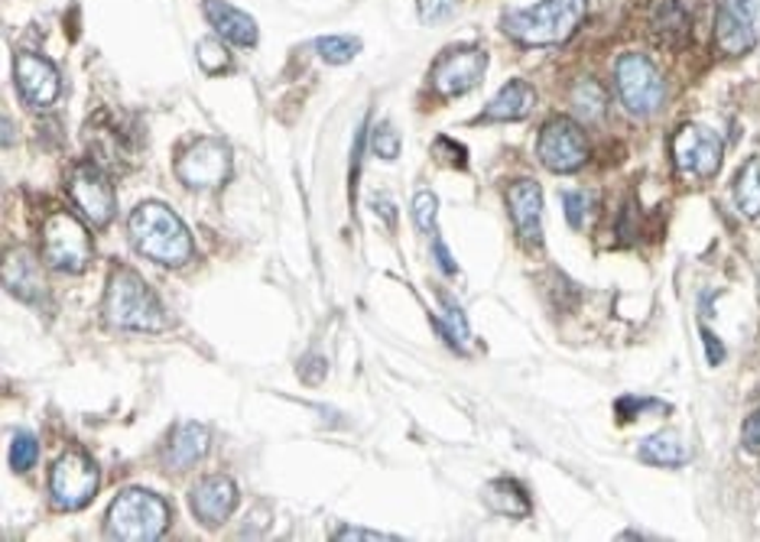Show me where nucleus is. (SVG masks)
<instances>
[{"instance_id":"1","label":"nucleus","mask_w":760,"mask_h":542,"mask_svg":"<svg viewBox=\"0 0 760 542\" xmlns=\"http://www.w3.org/2000/svg\"><path fill=\"white\" fill-rule=\"evenodd\" d=\"M127 228H130V241L137 247V253H143L146 260H153L160 267L189 263L192 235L173 208H166L160 202H143L133 208Z\"/></svg>"},{"instance_id":"2","label":"nucleus","mask_w":760,"mask_h":542,"mask_svg":"<svg viewBox=\"0 0 760 542\" xmlns=\"http://www.w3.org/2000/svg\"><path fill=\"white\" fill-rule=\"evenodd\" d=\"M585 20V0H540L504 13V33L523 46H560Z\"/></svg>"},{"instance_id":"3","label":"nucleus","mask_w":760,"mask_h":542,"mask_svg":"<svg viewBox=\"0 0 760 542\" xmlns=\"http://www.w3.org/2000/svg\"><path fill=\"white\" fill-rule=\"evenodd\" d=\"M105 315L111 325L127 328V332H163L166 315L163 302L156 293L143 283V277L130 267H115L108 277V293H105Z\"/></svg>"},{"instance_id":"4","label":"nucleus","mask_w":760,"mask_h":542,"mask_svg":"<svg viewBox=\"0 0 760 542\" xmlns=\"http://www.w3.org/2000/svg\"><path fill=\"white\" fill-rule=\"evenodd\" d=\"M170 527V507L163 497L143 487H130L108 507V533L121 542H153Z\"/></svg>"},{"instance_id":"5","label":"nucleus","mask_w":760,"mask_h":542,"mask_svg":"<svg viewBox=\"0 0 760 542\" xmlns=\"http://www.w3.org/2000/svg\"><path fill=\"white\" fill-rule=\"evenodd\" d=\"M615 82H618V95L621 105L628 108V115L647 118L653 111H660L663 98H666V85L663 75L656 72V65L640 56V53H628L615 65Z\"/></svg>"},{"instance_id":"6","label":"nucleus","mask_w":760,"mask_h":542,"mask_svg":"<svg viewBox=\"0 0 760 542\" xmlns=\"http://www.w3.org/2000/svg\"><path fill=\"white\" fill-rule=\"evenodd\" d=\"M43 260L53 270L82 273L88 267V260H91V235H88V228L68 212L53 215L46 221V228H43Z\"/></svg>"},{"instance_id":"7","label":"nucleus","mask_w":760,"mask_h":542,"mask_svg":"<svg viewBox=\"0 0 760 542\" xmlns=\"http://www.w3.org/2000/svg\"><path fill=\"white\" fill-rule=\"evenodd\" d=\"M101 484V471L91 462V455L72 448L63 458H56L53 475H50V490H53V503L59 510H82L85 503L95 500Z\"/></svg>"},{"instance_id":"8","label":"nucleus","mask_w":760,"mask_h":542,"mask_svg":"<svg viewBox=\"0 0 760 542\" xmlns=\"http://www.w3.org/2000/svg\"><path fill=\"white\" fill-rule=\"evenodd\" d=\"M721 156H725V143L715 130L698 127V123H686L676 130L673 137V160L676 170L690 180H712L721 170Z\"/></svg>"},{"instance_id":"9","label":"nucleus","mask_w":760,"mask_h":542,"mask_svg":"<svg viewBox=\"0 0 760 542\" xmlns=\"http://www.w3.org/2000/svg\"><path fill=\"white\" fill-rule=\"evenodd\" d=\"M536 156L550 173H575L588 160V140L569 118H553L543 123L536 140Z\"/></svg>"},{"instance_id":"10","label":"nucleus","mask_w":760,"mask_h":542,"mask_svg":"<svg viewBox=\"0 0 760 542\" xmlns=\"http://www.w3.org/2000/svg\"><path fill=\"white\" fill-rule=\"evenodd\" d=\"M760 0H721L715 17V43L725 56H745L758 46Z\"/></svg>"},{"instance_id":"11","label":"nucleus","mask_w":760,"mask_h":542,"mask_svg":"<svg viewBox=\"0 0 760 542\" xmlns=\"http://www.w3.org/2000/svg\"><path fill=\"white\" fill-rule=\"evenodd\" d=\"M176 176L189 188H218L231 176V153L221 140L202 137L180 156Z\"/></svg>"},{"instance_id":"12","label":"nucleus","mask_w":760,"mask_h":542,"mask_svg":"<svg viewBox=\"0 0 760 542\" xmlns=\"http://www.w3.org/2000/svg\"><path fill=\"white\" fill-rule=\"evenodd\" d=\"M485 68H488L485 50L458 46V50H445L443 56L436 59V65H433L430 78H433V88L443 98H458V95L471 91L485 78Z\"/></svg>"},{"instance_id":"13","label":"nucleus","mask_w":760,"mask_h":542,"mask_svg":"<svg viewBox=\"0 0 760 542\" xmlns=\"http://www.w3.org/2000/svg\"><path fill=\"white\" fill-rule=\"evenodd\" d=\"M68 195L88 225L105 228L115 218V188L108 176L95 166H78L68 180Z\"/></svg>"},{"instance_id":"14","label":"nucleus","mask_w":760,"mask_h":542,"mask_svg":"<svg viewBox=\"0 0 760 542\" xmlns=\"http://www.w3.org/2000/svg\"><path fill=\"white\" fill-rule=\"evenodd\" d=\"M13 78H17L20 95L33 108H53L59 101L63 78H59V68L50 59H43L36 53H17V59H13Z\"/></svg>"},{"instance_id":"15","label":"nucleus","mask_w":760,"mask_h":542,"mask_svg":"<svg viewBox=\"0 0 760 542\" xmlns=\"http://www.w3.org/2000/svg\"><path fill=\"white\" fill-rule=\"evenodd\" d=\"M189 503L202 527H221L238 507V484L225 475H208L192 487Z\"/></svg>"},{"instance_id":"16","label":"nucleus","mask_w":760,"mask_h":542,"mask_svg":"<svg viewBox=\"0 0 760 542\" xmlns=\"http://www.w3.org/2000/svg\"><path fill=\"white\" fill-rule=\"evenodd\" d=\"M507 208L513 218V228L520 241L536 243L543 241V188L533 180H517L507 185Z\"/></svg>"},{"instance_id":"17","label":"nucleus","mask_w":760,"mask_h":542,"mask_svg":"<svg viewBox=\"0 0 760 542\" xmlns=\"http://www.w3.org/2000/svg\"><path fill=\"white\" fill-rule=\"evenodd\" d=\"M211 448V432L202 425V422H180L173 432H170V442H166V452H163V462L166 468L173 471H186L192 465H198Z\"/></svg>"},{"instance_id":"18","label":"nucleus","mask_w":760,"mask_h":542,"mask_svg":"<svg viewBox=\"0 0 760 542\" xmlns=\"http://www.w3.org/2000/svg\"><path fill=\"white\" fill-rule=\"evenodd\" d=\"M205 17L211 20L215 33L221 40H228L235 46H245V50L257 46V23L245 10H238V7H231L225 0H205Z\"/></svg>"},{"instance_id":"19","label":"nucleus","mask_w":760,"mask_h":542,"mask_svg":"<svg viewBox=\"0 0 760 542\" xmlns=\"http://www.w3.org/2000/svg\"><path fill=\"white\" fill-rule=\"evenodd\" d=\"M536 105V91L523 78H510L504 88L491 98L481 121H523Z\"/></svg>"},{"instance_id":"20","label":"nucleus","mask_w":760,"mask_h":542,"mask_svg":"<svg viewBox=\"0 0 760 542\" xmlns=\"http://www.w3.org/2000/svg\"><path fill=\"white\" fill-rule=\"evenodd\" d=\"M3 286H7L13 296H20V300L36 302L43 296V286H46V283H43L36 263L30 260V253L13 250V253L7 257V263H3Z\"/></svg>"},{"instance_id":"21","label":"nucleus","mask_w":760,"mask_h":542,"mask_svg":"<svg viewBox=\"0 0 760 542\" xmlns=\"http://www.w3.org/2000/svg\"><path fill=\"white\" fill-rule=\"evenodd\" d=\"M485 503L501 513V517H510V520H523L530 513V497L520 484L513 478H501V481H491L485 487Z\"/></svg>"},{"instance_id":"22","label":"nucleus","mask_w":760,"mask_h":542,"mask_svg":"<svg viewBox=\"0 0 760 542\" xmlns=\"http://www.w3.org/2000/svg\"><path fill=\"white\" fill-rule=\"evenodd\" d=\"M640 458L650 462V465H660V468H680V465H686L690 448H686V442L676 432H660V435L643 438Z\"/></svg>"},{"instance_id":"23","label":"nucleus","mask_w":760,"mask_h":542,"mask_svg":"<svg viewBox=\"0 0 760 542\" xmlns=\"http://www.w3.org/2000/svg\"><path fill=\"white\" fill-rule=\"evenodd\" d=\"M653 36L663 46H680L690 36V13L683 10L680 0H663L653 13Z\"/></svg>"},{"instance_id":"24","label":"nucleus","mask_w":760,"mask_h":542,"mask_svg":"<svg viewBox=\"0 0 760 542\" xmlns=\"http://www.w3.org/2000/svg\"><path fill=\"white\" fill-rule=\"evenodd\" d=\"M735 202L748 218H758L760 215V153H754L741 166V173L735 180Z\"/></svg>"},{"instance_id":"25","label":"nucleus","mask_w":760,"mask_h":542,"mask_svg":"<svg viewBox=\"0 0 760 542\" xmlns=\"http://www.w3.org/2000/svg\"><path fill=\"white\" fill-rule=\"evenodd\" d=\"M572 108H575V115L585 123L601 121V115L608 108V95H605V88L598 82L585 78V82H578L572 88Z\"/></svg>"},{"instance_id":"26","label":"nucleus","mask_w":760,"mask_h":542,"mask_svg":"<svg viewBox=\"0 0 760 542\" xmlns=\"http://www.w3.org/2000/svg\"><path fill=\"white\" fill-rule=\"evenodd\" d=\"M436 218H439V198H436L430 188L416 192V195H413V221H416V228H420L426 238H436V235H439Z\"/></svg>"},{"instance_id":"27","label":"nucleus","mask_w":760,"mask_h":542,"mask_svg":"<svg viewBox=\"0 0 760 542\" xmlns=\"http://www.w3.org/2000/svg\"><path fill=\"white\" fill-rule=\"evenodd\" d=\"M316 53L325 62H332V65H345V62H351L361 53V43L351 40V36H322L316 43Z\"/></svg>"},{"instance_id":"28","label":"nucleus","mask_w":760,"mask_h":542,"mask_svg":"<svg viewBox=\"0 0 760 542\" xmlns=\"http://www.w3.org/2000/svg\"><path fill=\"white\" fill-rule=\"evenodd\" d=\"M40 458V442L33 432H17L10 442V468L13 471H30Z\"/></svg>"},{"instance_id":"29","label":"nucleus","mask_w":760,"mask_h":542,"mask_svg":"<svg viewBox=\"0 0 760 542\" xmlns=\"http://www.w3.org/2000/svg\"><path fill=\"white\" fill-rule=\"evenodd\" d=\"M443 322H445V338L458 348V351H465L468 348V338H471V332H468V318H465V312L455 305V302L445 296L443 300Z\"/></svg>"},{"instance_id":"30","label":"nucleus","mask_w":760,"mask_h":542,"mask_svg":"<svg viewBox=\"0 0 760 542\" xmlns=\"http://www.w3.org/2000/svg\"><path fill=\"white\" fill-rule=\"evenodd\" d=\"M198 65H202L208 75H218V72H228V68H231V56L225 53L221 43L202 40V43H198Z\"/></svg>"},{"instance_id":"31","label":"nucleus","mask_w":760,"mask_h":542,"mask_svg":"<svg viewBox=\"0 0 760 542\" xmlns=\"http://www.w3.org/2000/svg\"><path fill=\"white\" fill-rule=\"evenodd\" d=\"M371 150L378 153L380 160H397L400 156V133L390 123H380L371 137Z\"/></svg>"},{"instance_id":"32","label":"nucleus","mask_w":760,"mask_h":542,"mask_svg":"<svg viewBox=\"0 0 760 542\" xmlns=\"http://www.w3.org/2000/svg\"><path fill=\"white\" fill-rule=\"evenodd\" d=\"M458 3L462 0H420V17H423V23H443L445 17H452L455 10H458Z\"/></svg>"},{"instance_id":"33","label":"nucleus","mask_w":760,"mask_h":542,"mask_svg":"<svg viewBox=\"0 0 760 542\" xmlns=\"http://www.w3.org/2000/svg\"><path fill=\"white\" fill-rule=\"evenodd\" d=\"M566 218H569L572 228H585L588 221V195L585 192H566Z\"/></svg>"},{"instance_id":"34","label":"nucleus","mask_w":760,"mask_h":542,"mask_svg":"<svg viewBox=\"0 0 760 542\" xmlns=\"http://www.w3.org/2000/svg\"><path fill=\"white\" fill-rule=\"evenodd\" d=\"M741 442H745V448H748V452L760 455V410H754V413L748 416V422H745Z\"/></svg>"},{"instance_id":"35","label":"nucleus","mask_w":760,"mask_h":542,"mask_svg":"<svg viewBox=\"0 0 760 542\" xmlns=\"http://www.w3.org/2000/svg\"><path fill=\"white\" fill-rule=\"evenodd\" d=\"M702 342H705V358H708L712 367H718V364L725 361V345L718 342V335H715V332L702 328Z\"/></svg>"},{"instance_id":"36","label":"nucleus","mask_w":760,"mask_h":542,"mask_svg":"<svg viewBox=\"0 0 760 542\" xmlns=\"http://www.w3.org/2000/svg\"><path fill=\"white\" fill-rule=\"evenodd\" d=\"M335 540H393V536H390V533H374V530H358V527H341V530L335 533Z\"/></svg>"},{"instance_id":"37","label":"nucleus","mask_w":760,"mask_h":542,"mask_svg":"<svg viewBox=\"0 0 760 542\" xmlns=\"http://www.w3.org/2000/svg\"><path fill=\"white\" fill-rule=\"evenodd\" d=\"M430 243H433V253H436V260H439V270H443V273H458V267H455V260H452V253H448L443 238L436 235V238H430Z\"/></svg>"}]
</instances>
